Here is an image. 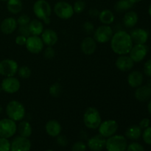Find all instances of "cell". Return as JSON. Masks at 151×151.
<instances>
[{
  "label": "cell",
  "instance_id": "obj_1",
  "mask_svg": "<svg viewBox=\"0 0 151 151\" xmlns=\"http://www.w3.org/2000/svg\"><path fill=\"white\" fill-rule=\"evenodd\" d=\"M134 46L130 34L120 30L114 33L111 39V48L112 51L119 55L129 54Z\"/></svg>",
  "mask_w": 151,
  "mask_h": 151
},
{
  "label": "cell",
  "instance_id": "obj_2",
  "mask_svg": "<svg viewBox=\"0 0 151 151\" xmlns=\"http://www.w3.org/2000/svg\"><path fill=\"white\" fill-rule=\"evenodd\" d=\"M32 10L37 19L49 24L52 15V7L50 3L46 0H37L33 4Z\"/></svg>",
  "mask_w": 151,
  "mask_h": 151
},
{
  "label": "cell",
  "instance_id": "obj_3",
  "mask_svg": "<svg viewBox=\"0 0 151 151\" xmlns=\"http://www.w3.org/2000/svg\"><path fill=\"white\" fill-rule=\"evenodd\" d=\"M5 111L7 117L16 122L22 121L26 114L24 105L17 100H11L9 102L6 106Z\"/></svg>",
  "mask_w": 151,
  "mask_h": 151
},
{
  "label": "cell",
  "instance_id": "obj_4",
  "mask_svg": "<svg viewBox=\"0 0 151 151\" xmlns=\"http://www.w3.org/2000/svg\"><path fill=\"white\" fill-rule=\"evenodd\" d=\"M83 122L88 129H97L102 122L99 111L94 107L87 108L83 114Z\"/></svg>",
  "mask_w": 151,
  "mask_h": 151
},
{
  "label": "cell",
  "instance_id": "obj_5",
  "mask_svg": "<svg viewBox=\"0 0 151 151\" xmlns=\"http://www.w3.org/2000/svg\"><path fill=\"white\" fill-rule=\"evenodd\" d=\"M128 147L126 137L122 135H113L106 140V148L107 151H125Z\"/></svg>",
  "mask_w": 151,
  "mask_h": 151
},
{
  "label": "cell",
  "instance_id": "obj_6",
  "mask_svg": "<svg viewBox=\"0 0 151 151\" xmlns=\"http://www.w3.org/2000/svg\"><path fill=\"white\" fill-rule=\"evenodd\" d=\"M53 10L58 17L63 20L71 19L75 13L72 4L65 1H60L55 3Z\"/></svg>",
  "mask_w": 151,
  "mask_h": 151
},
{
  "label": "cell",
  "instance_id": "obj_7",
  "mask_svg": "<svg viewBox=\"0 0 151 151\" xmlns=\"http://www.w3.org/2000/svg\"><path fill=\"white\" fill-rule=\"evenodd\" d=\"M17 131V125L15 121L7 118L0 120V137L9 139L15 135Z\"/></svg>",
  "mask_w": 151,
  "mask_h": 151
},
{
  "label": "cell",
  "instance_id": "obj_8",
  "mask_svg": "<svg viewBox=\"0 0 151 151\" xmlns=\"http://www.w3.org/2000/svg\"><path fill=\"white\" fill-rule=\"evenodd\" d=\"M114 35L113 29L109 25L99 26L94 32V38L97 43L105 44L111 41Z\"/></svg>",
  "mask_w": 151,
  "mask_h": 151
},
{
  "label": "cell",
  "instance_id": "obj_9",
  "mask_svg": "<svg viewBox=\"0 0 151 151\" xmlns=\"http://www.w3.org/2000/svg\"><path fill=\"white\" fill-rule=\"evenodd\" d=\"M18 63L13 59H4L0 61V75L4 77H13L17 73Z\"/></svg>",
  "mask_w": 151,
  "mask_h": 151
},
{
  "label": "cell",
  "instance_id": "obj_10",
  "mask_svg": "<svg viewBox=\"0 0 151 151\" xmlns=\"http://www.w3.org/2000/svg\"><path fill=\"white\" fill-rule=\"evenodd\" d=\"M118 130V123L114 119H108L100 123L98 128L99 134L105 138H109L114 135Z\"/></svg>",
  "mask_w": 151,
  "mask_h": 151
},
{
  "label": "cell",
  "instance_id": "obj_11",
  "mask_svg": "<svg viewBox=\"0 0 151 151\" xmlns=\"http://www.w3.org/2000/svg\"><path fill=\"white\" fill-rule=\"evenodd\" d=\"M44 44L40 36L29 35L27 38L26 47L27 50L32 54H38L44 50Z\"/></svg>",
  "mask_w": 151,
  "mask_h": 151
},
{
  "label": "cell",
  "instance_id": "obj_12",
  "mask_svg": "<svg viewBox=\"0 0 151 151\" xmlns=\"http://www.w3.org/2000/svg\"><path fill=\"white\" fill-rule=\"evenodd\" d=\"M20 81L14 76L5 77L1 83V88L2 91L7 94L16 93L20 89Z\"/></svg>",
  "mask_w": 151,
  "mask_h": 151
},
{
  "label": "cell",
  "instance_id": "obj_13",
  "mask_svg": "<svg viewBox=\"0 0 151 151\" xmlns=\"http://www.w3.org/2000/svg\"><path fill=\"white\" fill-rule=\"evenodd\" d=\"M31 146L32 145L29 139L19 136L10 143V151H29Z\"/></svg>",
  "mask_w": 151,
  "mask_h": 151
},
{
  "label": "cell",
  "instance_id": "obj_14",
  "mask_svg": "<svg viewBox=\"0 0 151 151\" xmlns=\"http://www.w3.org/2000/svg\"><path fill=\"white\" fill-rule=\"evenodd\" d=\"M147 54V47L145 44H135L129 52V56L134 63L141 62Z\"/></svg>",
  "mask_w": 151,
  "mask_h": 151
},
{
  "label": "cell",
  "instance_id": "obj_15",
  "mask_svg": "<svg viewBox=\"0 0 151 151\" xmlns=\"http://www.w3.org/2000/svg\"><path fill=\"white\" fill-rule=\"evenodd\" d=\"M116 67L121 72H128L134 66V62L130 56L123 55H119L115 62Z\"/></svg>",
  "mask_w": 151,
  "mask_h": 151
},
{
  "label": "cell",
  "instance_id": "obj_16",
  "mask_svg": "<svg viewBox=\"0 0 151 151\" xmlns=\"http://www.w3.org/2000/svg\"><path fill=\"white\" fill-rule=\"evenodd\" d=\"M81 48L83 54L91 55L94 54L97 50V41L91 36L86 37L81 42Z\"/></svg>",
  "mask_w": 151,
  "mask_h": 151
},
{
  "label": "cell",
  "instance_id": "obj_17",
  "mask_svg": "<svg viewBox=\"0 0 151 151\" xmlns=\"http://www.w3.org/2000/svg\"><path fill=\"white\" fill-rule=\"evenodd\" d=\"M106 138L98 134L91 137L88 140L87 145L91 151H101L106 147Z\"/></svg>",
  "mask_w": 151,
  "mask_h": 151
},
{
  "label": "cell",
  "instance_id": "obj_18",
  "mask_svg": "<svg viewBox=\"0 0 151 151\" xmlns=\"http://www.w3.org/2000/svg\"><path fill=\"white\" fill-rule=\"evenodd\" d=\"M43 42L47 47H52L55 45L58 41V36L57 32L52 29H44L41 35Z\"/></svg>",
  "mask_w": 151,
  "mask_h": 151
},
{
  "label": "cell",
  "instance_id": "obj_19",
  "mask_svg": "<svg viewBox=\"0 0 151 151\" xmlns=\"http://www.w3.org/2000/svg\"><path fill=\"white\" fill-rule=\"evenodd\" d=\"M133 43L135 44H145L148 39V32L144 29L137 28L134 29L130 34Z\"/></svg>",
  "mask_w": 151,
  "mask_h": 151
},
{
  "label": "cell",
  "instance_id": "obj_20",
  "mask_svg": "<svg viewBox=\"0 0 151 151\" xmlns=\"http://www.w3.org/2000/svg\"><path fill=\"white\" fill-rule=\"evenodd\" d=\"M18 27L17 21L13 17L4 19L0 24V29L4 35H10L13 33Z\"/></svg>",
  "mask_w": 151,
  "mask_h": 151
},
{
  "label": "cell",
  "instance_id": "obj_21",
  "mask_svg": "<svg viewBox=\"0 0 151 151\" xmlns=\"http://www.w3.org/2000/svg\"><path fill=\"white\" fill-rule=\"evenodd\" d=\"M45 130L47 134L50 137H57L61 133L62 127L58 121L55 119H51L46 123Z\"/></svg>",
  "mask_w": 151,
  "mask_h": 151
},
{
  "label": "cell",
  "instance_id": "obj_22",
  "mask_svg": "<svg viewBox=\"0 0 151 151\" xmlns=\"http://www.w3.org/2000/svg\"><path fill=\"white\" fill-rule=\"evenodd\" d=\"M135 98L139 102H146L151 98V87L147 85L140 86L135 91Z\"/></svg>",
  "mask_w": 151,
  "mask_h": 151
},
{
  "label": "cell",
  "instance_id": "obj_23",
  "mask_svg": "<svg viewBox=\"0 0 151 151\" xmlns=\"http://www.w3.org/2000/svg\"><path fill=\"white\" fill-rule=\"evenodd\" d=\"M143 83V75L139 71H133L128 76V83L131 88H138Z\"/></svg>",
  "mask_w": 151,
  "mask_h": 151
},
{
  "label": "cell",
  "instance_id": "obj_24",
  "mask_svg": "<svg viewBox=\"0 0 151 151\" xmlns=\"http://www.w3.org/2000/svg\"><path fill=\"white\" fill-rule=\"evenodd\" d=\"M139 20L138 14L134 10H128L125 13L123 17V23L126 27L132 28L137 24Z\"/></svg>",
  "mask_w": 151,
  "mask_h": 151
},
{
  "label": "cell",
  "instance_id": "obj_25",
  "mask_svg": "<svg viewBox=\"0 0 151 151\" xmlns=\"http://www.w3.org/2000/svg\"><path fill=\"white\" fill-rule=\"evenodd\" d=\"M29 32L31 35L40 36L44 31V24L39 19H33L31 20L28 24Z\"/></svg>",
  "mask_w": 151,
  "mask_h": 151
},
{
  "label": "cell",
  "instance_id": "obj_26",
  "mask_svg": "<svg viewBox=\"0 0 151 151\" xmlns=\"http://www.w3.org/2000/svg\"><path fill=\"white\" fill-rule=\"evenodd\" d=\"M99 19L103 24L110 25L114 22L115 16L113 12L109 9H105L100 12Z\"/></svg>",
  "mask_w": 151,
  "mask_h": 151
},
{
  "label": "cell",
  "instance_id": "obj_27",
  "mask_svg": "<svg viewBox=\"0 0 151 151\" xmlns=\"http://www.w3.org/2000/svg\"><path fill=\"white\" fill-rule=\"evenodd\" d=\"M17 131L19 132V136L29 138L32 135V128L29 122L22 120L17 125Z\"/></svg>",
  "mask_w": 151,
  "mask_h": 151
},
{
  "label": "cell",
  "instance_id": "obj_28",
  "mask_svg": "<svg viewBox=\"0 0 151 151\" xmlns=\"http://www.w3.org/2000/svg\"><path fill=\"white\" fill-rule=\"evenodd\" d=\"M7 8L12 14H18L23 9L22 0H8L7 1Z\"/></svg>",
  "mask_w": 151,
  "mask_h": 151
},
{
  "label": "cell",
  "instance_id": "obj_29",
  "mask_svg": "<svg viewBox=\"0 0 151 151\" xmlns=\"http://www.w3.org/2000/svg\"><path fill=\"white\" fill-rule=\"evenodd\" d=\"M142 136V128L139 125L130 126L125 131L126 138L131 140H137Z\"/></svg>",
  "mask_w": 151,
  "mask_h": 151
},
{
  "label": "cell",
  "instance_id": "obj_30",
  "mask_svg": "<svg viewBox=\"0 0 151 151\" xmlns=\"http://www.w3.org/2000/svg\"><path fill=\"white\" fill-rule=\"evenodd\" d=\"M133 6H134V4H132L129 0H119L114 4V8L115 11L117 13H123V12H127L131 10Z\"/></svg>",
  "mask_w": 151,
  "mask_h": 151
},
{
  "label": "cell",
  "instance_id": "obj_31",
  "mask_svg": "<svg viewBox=\"0 0 151 151\" xmlns=\"http://www.w3.org/2000/svg\"><path fill=\"white\" fill-rule=\"evenodd\" d=\"M62 91H63L62 86L58 82L53 83L52 85L50 86V88H49V93L53 97H58L61 94Z\"/></svg>",
  "mask_w": 151,
  "mask_h": 151
},
{
  "label": "cell",
  "instance_id": "obj_32",
  "mask_svg": "<svg viewBox=\"0 0 151 151\" xmlns=\"http://www.w3.org/2000/svg\"><path fill=\"white\" fill-rule=\"evenodd\" d=\"M17 73L19 76L22 79H27L30 77L32 72H31V69H29V67L27 66H23L19 68Z\"/></svg>",
  "mask_w": 151,
  "mask_h": 151
},
{
  "label": "cell",
  "instance_id": "obj_33",
  "mask_svg": "<svg viewBox=\"0 0 151 151\" xmlns=\"http://www.w3.org/2000/svg\"><path fill=\"white\" fill-rule=\"evenodd\" d=\"M73 7L74 12L75 13H81L85 10L86 4L83 0H77L74 4L72 5Z\"/></svg>",
  "mask_w": 151,
  "mask_h": 151
},
{
  "label": "cell",
  "instance_id": "obj_34",
  "mask_svg": "<svg viewBox=\"0 0 151 151\" xmlns=\"http://www.w3.org/2000/svg\"><path fill=\"white\" fill-rule=\"evenodd\" d=\"M0 151H10V142L8 139L0 137Z\"/></svg>",
  "mask_w": 151,
  "mask_h": 151
},
{
  "label": "cell",
  "instance_id": "obj_35",
  "mask_svg": "<svg viewBox=\"0 0 151 151\" xmlns=\"http://www.w3.org/2000/svg\"><path fill=\"white\" fill-rule=\"evenodd\" d=\"M17 24L19 26H24V25H28L29 23L30 22V18L29 17V16L27 14H22L21 16H19V17L18 18L17 20Z\"/></svg>",
  "mask_w": 151,
  "mask_h": 151
},
{
  "label": "cell",
  "instance_id": "obj_36",
  "mask_svg": "<svg viewBox=\"0 0 151 151\" xmlns=\"http://www.w3.org/2000/svg\"><path fill=\"white\" fill-rule=\"evenodd\" d=\"M142 138L145 142L147 145H151V127L149 126L148 128H145L143 132Z\"/></svg>",
  "mask_w": 151,
  "mask_h": 151
},
{
  "label": "cell",
  "instance_id": "obj_37",
  "mask_svg": "<svg viewBox=\"0 0 151 151\" xmlns=\"http://www.w3.org/2000/svg\"><path fill=\"white\" fill-rule=\"evenodd\" d=\"M83 29L84 32H86L88 35H91V33H94V26L91 22H85L83 24Z\"/></svg>",
  "mask_w": 151,
  "mask_h": 151
},
{
  "label": "cell",
  "instance_id": "obj_38",
  "mask_svg": "<svg viewBox=\"0 0 151 151\" xmlns=\"http://www.w3.org/2000/svg\"><path fill=\"white\" fill-rule=\"evenodd\" d=\"M127 151H145L144 147L141 144L137 142H133L128 145Z\"/></svg>",
  "mask_w": 151,
  "mask_h": 151
},
{
  "label": "cell",
  "instance_id": "obj_39",
  "mask_svg": "<svg viewBox=\"0 0 151 151\" xmlns=\"http://www.w3.org/2000/svg\"><path fill=\"white\" fill-rule=\"evenodd\" d=\"M86 145L81 141L75 142L72 147V151H86Z\"/></svg>",
  "mask_w": 151,
  "mask_h": 151
},
{
  "label": "cell",
  "instance_id": "obj_40",
  "mask_svg": "<svg viewBox=\"0 0 151 151\" xmlns=\"http://www.w3.org/2000/svg\"><path fill=\"white\" fill-rule=\"evenodd\" d=\"M55 55V52L52 47H47L44 51V56L46 59H52Z\"/></svg>",
  "mask_w": 151,
  "mask_h": 151
},
{
  "label": "cell",
  "instance_id": "obj_41",
  "mask_svg": "<svg viewBox=\"0 0 151 151\" xmlns=\"http://www.w3.org/2000/svg\"><path fill=\"white\" fill-rule=\"evenodd\" d=\"M19 32L20 33V35H24L25 37H29L30 35V32H29V27L28 25H24V26H19Z\"/></svg>",
  "mask_w": 151,
  "mask_h": 151
},
{
  "label": "cell",
  "instance_id": "obj_42",
  "mask_svg": "<svg viewBox=\"0 0 151 151\" xmlns=\"http://www.w3.org/2000/svg\"><path fill=\"white\" fill-rule=\"evenodd\" d=\"M27 41V37H25L24 35H19L18 36H16V39H15V42L17 45L19 46H25Z\"/></svg>",
  "mask_w": 151,
  "mask_h": 151
},
{
  "label": "cell",
  "instance_id": "obj_43",
  "mask_svg": "<svg viewBox=\"0 0 151 151\" xmlns=\"http://www.w3.org/2000/svg\"><path fill=\"white\" fill-rule=\"evenodd\" d=\"M144 73L151 78V59L148 60L144 65Z\"/></svg>",
  "mask_w": 151,
  "mask_h": 151
},
{
  "label": "cell",
  "instance_id": "obj_44",
  "mask_svg": "<svg viewBox=\"0 0 151 151\" xmlns=\"http://www.w3.org/2000/svg\"><path fill=\"white\" fill-rule=\"evenodd\" d=\"M150 120L148 118H144V119H142L139 122V126L142 128V129H145V128H148L150 126Z\"/></svg>",
  "mask_w": 151,
  "mask_h": 151
},
{
  "label": "cell",
  "instance_id": "obj_45",
  "mask_svg": "<svg viewBox=\"0 0 151 151\" xmlns=\"http://www.w3.org/2000/svg\"><path fill=\"white\" fill-rule=\"evenodd\" d=\"M58 139H57V142L60 145L63 146V147H65V146L67 145L68 143V140L67 138H66L65 136H58Z\"/></svg>",
  "mask_w": 151,
  "mask_h": 151
},
{
  "label": "cell",
  "instance_id": "obj_46",
  "mask_svg": "<svg viewBox=\"0 0 151 151\" xmlns=\"http://www.w3.org/2000/svg\"><path fill=\"white\" fill-rule=\"evenodd\" d=\"M88 14H89V16H91V18L98 17L99 14H100V11H99L97 9L92 8L89 10V12H88Z\"/></svg>",
  "mask_w": 151,
  "mask_h": 151
},
{
  "label": "cell",
  "instance_id": "obj_47",
  "mask_svg": "<svg viewBox=\"0 0 151 151\" xmlns=\"http://www.w3.org/2000/svg\"><path fill=\"white\" fill-rule=\"evenodd\" d=\"M147 110H148L149 114L151 115V99L150 101H149L148 105H147Z\"/></svg>",
  "mask_w": 151,
  "mask_h": 151
},
{
  "label": "cell",
  "instance_id": "obj_48",
  "mask_svg": "<svg viewBox=\"0 0 151 151\" xmlns=\"http://www.w3.org/2000/svg\"><path fill=\"white\" fill-rule=\"evenodd\" d=\"M130 1H131V3H132V4H137V3H139V2H140V1H142V0H129Z\"/></svg>",
  "mask_w": 151,
  "mask_h": 151
},
{
  "label": "cell",
  "instance_id": "obj_49",
  "mask_svg": "<svg viewBox=\"0 0 151 151\" xmlns=\"http://www.w3.org/2000/svg\"><path fill=\"white\" fill-rule=\"evenodd\" d=\"M148 13H149V15H150V16L151 17V4H150V6H149V8H148Z\"/></svg>",
  "mask_w": 151,
  "mask_h": 151
},
{
  "label": "cell",
  "instance_id": "obj_50",
  "mask_svg": "<svg viewBox=\"0 0 151 151\" xmlns=\"http://www.w3.org/2000/svg\"><path fill=\"white\" fill-rule=\"evenodd\" d=\"M148 86L151 87V80H150V81H148V82H147V84Z\"/></svg>",
  "mask_w": 151,
  "mask_h": 151
},
{
  "label": "cell",
  "instance_id": "obj_51",
  "mask_svg": "<svg viewBox=\"0 0 151 151\" xmlns=\"http://www.w3.org/2000/svg\"><path fill=\"white\" fill-rule=\"evenodd\" d=\"M0 1H4V2H7V1H8V0H0Z\"/></svg>",
  "mask_w": 151,
  "mask_h": 151
},
{
  "label": "cell",
  "instance_id": "obj_52",
  "mask_svg": "<svg viewBox=\"0 0 151 151\" xmlns=\"http://www.w3.org/2000/svg\"><path fill=\"white\" fill-rule=\"evenodd\" d=\"M46 151H55V150H46Z\"/></svg>",
  "mask_w": 151,
  "mask_h": 151
}]
</instances>
